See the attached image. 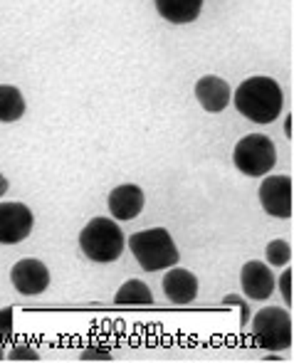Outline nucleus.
I'll return each instance as SVG.
<instances>
[{
  "label": "nucleus",
  "mask_w": 294,
  "mask_h": 363,
  "mask_svg": "<svg viewBox=\"0 0 294 363\" xmlns=\"http://www.w3.org/2000/svg\"><path fill=\"white\" fill-rule=\"evenodd\" d=\"M235 109L255 124H272L282 111V89L272 77H250L235 89Z\"/></svg>",
  "instance_id": "nucleus-1"
},
{
  "label": "nucleus",
  "mask_w": 294,
  "mask_h": 363,
  "mask_svg": "<svg viewBox=\"0 0 294 363\" xmlns=\"http://www.w3.org/2000/svg\"><path fill=\"white\" fill-rule=\"evenodd\" d=\"M129 250L136 257L138 267L146 272H158V269H168L173 264H178V247L173 242V238L168 235V230L163 228H151L134 233L129 238Z\"/></svg>",
  "instance_id": "nucleus-2"
},
{
  "label": "nucleus",
  "mask_w": 294,
  "mask_h": 363,
  "mask_svg": "<svg viewBox=\"0 0 294 363\" xmlns=\"http://www.w3.org/2000/svg\"><path fill=\"white\" fill-rule=\"evenodd\" d=\"M80 247L92 262L109 264L121 257L126 240L121 228L109 218H92L80 233Z\"/></svg>",
  "instance_id": "nucleus-3"
},
{
  "label": "nucleus",
  "mask_w": 294,
  "mask_h": 363,
  "mask_svg": "<svg viewBox=\"0 0 294 363\" xmlns=\"http://www.w3.org/2000/svg\"><path fill=\"white\" fill-rule=\"evenodd\" d=\"M233 163L240 173L250 178H262L275 168L277 163V148L272 139L265 134H250L237 141L233 151Z\"/></svg>",
  "instance_id": "nucleus-4"
},
{
  "label": "nucleus",
  "mask_w": 294,
  "mask_h": 363,
  "mask_svg": "<svg viewBox=\"0 0 294 363\" xmlns=\"http://www.w3.org/2000/svg\"><path fill=\"white\" fill-rule=\"evenodd\" d=\"M252 341L260 349L285 351L292 346V316L290 311L267 306L252 319Z\"/></svg>",
  "instance_id": "nucleus-5"
},
{
  "label": "nucleus",
  "mask_w": 294,
  "mask_h": 363,
  "mask_svg": "<svg viewBox=\"0 0 294 363\" xmlns=\"http://www.w3.org/2000/svg\"><path fill=\"white\" fill-rule=\"evenodd\" d=\"M260 206L272 218H292V178L290 176H267L260 183Z\"/></svg>",
  "instance_id": "nucleus-6"
},
{
  "label": "nucleus",
  "mask_w": 294,
  "mask_h": 363,
  "mask_svg": "<svg viewBox=\"0 0 294 363\" xmlns=\"http://www.w3.org/2000/svg\"><path fill=\"white\" fill-rule=\"evenodd\" d=\"M35 218L25 203H0V245H18L33 233Z\"/></svg>",
  "instance_id": "nucleus-7"
},
{
  "label": "nucleus",
  "mask_w": 294,
  "mask_h": 363,
  "mask_svg": "<svg viewBox=\"0 0 294 363\" xmlns=\"http://www.w3.org/2000/svg\"><path fill=\"white\" fill-rule=\"evenodd\" d=\"M10 282L25 296H38L50 287V269L40 259H20L10 269Z\"/></svg>",
  "instance_id": "nucleus-8"
},
{
  "label": "nucleus",
  "mask_w": 294,
  "mask_h": 363,
  "mask_svg": "<svg viewBox=\"0 0 294 363\" xmlns=\"http://www.w3.org/2000/svg\"><path fill=\"white\" fill-rule=\"evenodd\" d=\"M240 284H242V291H245L250 299L255 301H262V299H270L272 291L277 287V279H275V272L267 267L265 262H245L240 269Z\"/></svg>",
  "instance_id": "nucleus-9"
},
{
  "label": "nucleus",
  "mask_w": 294,
  "mask_h": 363,
  "mask_svg": "<svg viewBox=\"0 0 294 363\" xmlns=\"http://www.w3.org/2000/svg\"><path fill=\"white\" fill-rule=\"evenodd\" d=\"M195 99L200 101L205 111L210 114H218V111L228 109V101H230V86L223 77H215V74H205L195 82Z\"/></svg>",
  "instance_id": "nucleus-10"
},
{
  "label": "nucleus",
  "mask_w": 294,
  "mask_h": 363,
  "mask_svg": "<svg viewBox=\"0 0 294 363\" xmlns=\"http://www.w3.org/2000/svg\"><path fill=\"white\" fill-rule=\"evenodd\" d=\"M143 191L134 183H124L109 193V213L114 220H134L143 211Z\"/></svg>",
  "instance_id": "nucleus-11"
},
{
  "label": "nucleus",
  "mask_w": 294,
  "mask_h": 363,
  "mask_svg": "<svg viewBox=\"0 0 294 363\" xmlns=\"http://www.w3.org/2000/svg\"><path fill=\"white\" fill-rule=\"evenodd\" d=\"M163 291L173 304H190L198 296V277L173 264V269H168V274L163 277Z\"/></svg>",
  "instance_id": "nucleus-12"
},
{
  "label": "nucleus",
  "mask_w": 294,
  "mask_h": 363,
  "mask_svg": "<svg viewBox=\"0 0 294 363\" xmlns=\"http://www.w3.org/2000/svg\"><path fill=\"white\" fill-rule=\"evenodd\" d=\"M158 15L173 25L193 23L203 10V0H153Z\"/></svg>",
  "instance_id": "nucleus-13"
},
{
  "label": "nucleus",
  "mask_w": 294,
  "mask_h": 363,
  "mask_svg": "<svg viewBox=\"0 0 294 363\" xmlns=\"http://www.w3.org/2000/svg\"><path fill=\"white\" fill-rule=\"evenodd\" d=\"M23 114H25V96L20 94L18 86L0 84V121L3 124H13V121L23 119Z\"/></svg>",
  "instance_id": "nucleus-14"
},
{
  "label": "nucleus",
  "mask_w": 294,
  "mask_h": 363,
  "mask_svg": "<svg viewBox=\"0 0 294 363\" xmlns=\"http://www.w3.org/2000/svg\"><path fill=\"white\" fill-rule=\"evenodd\" d=\"M114 304L126 306V304H138V306H151L153 304V294L141 279H129L119 287Z\"/></svg>",
  "instance_id": "nucleus-15"
},
{
  "label": "nucleus",
  "mask_w": 294,
  "mask_h": 363,
  "mask_svg": "<svg viewBox=\"0 0 294 363\" xmlns=\"http://www.w3.org/2000/svg\"><path fill=\"white\" fill-rule=\"evenodd\" d=\"M265 257L272 267H287L292 262V245L287 240H272L265 247Z\"/></svg>",
  "instance_id": "nucleus-16"
},
{
  "label": "nucleus",
  "mask_w": 294,
  "mask_h": 363,
  "mask_svg": "<svg viewBox=\"0 0 294 363\" xmlns=\"http://www.w3.org/2000/svg\"><path fill=\"white\" fill-rule=\"evenodd\" d=\"M13 334V306L0 309V341H8Z\"/></svg>",
  "instance_id": "nucleus-17"
},
{
  "label": "nucleus",
  "mask_w": 294,
  "mask_h": 363,
  "mask_svg": "<svg viewBox=\"0 0 294 363\" xmlns=\"http://www.w3.org/2000/svg\"><path fill=\"white\" fill-rule=\"evenodd\" d=\"M38 359H40L38 351L30 349V346H25V344L15 346V349L10 351V361H38Z\"/></svg>",
  "instance_id": "nucleus-18"
},
{
  "label": "nucleus",
  "mask_w": 294,
  "mask_h": 363,
  "mask_svg": "<svg viewBox=\"0 0 294 363\" xmlns=\"http://www.w3.org/2000/svg\"><path fill=\"white\" fill-rule=\"evenodd\" d=\"M280 291L285 296L287 306H292V267H287L285 272L280 274Z\"/></svg>",
  "instance_id": "nucleus-19"
},
{
  "label": "nucleus",
  "mask_w": 294,
  "mask_h": 363,
  "mask_svg": "<svg viewBox=\"0 0 294 363\" xmlns=\"http://www.w3.org/2000/svg\"><path fill=\"white\" fill-rule=\"evenodd\" d=\"M223 304L228 306V304H235V306H240V311H242V316H240V324L242 326H247V301L242 299V296H237V294H228V296H223Z\"/></svg>",
  "instance_id": "nucleus-20"
},
{
  "label": "nucleus",
  "mask_w": 294,
  "mask_h": 363,
  "mask_svg": "<svg viewBox=\"0 0 294 363\" xmlns=\"http://www.w3.org/2000/svg\"><path fill=\"white\" fill-rule=\"evenodd\" d=\"M82 361H111V351L87 349L85 354H82Z\"/></svg>",
  "instance_id": "nucleus-21"
},
{
  "label": "nucleus",
  "mask_w": 294,
  "mask_h": 363,
  "mask_svg": "<svg viewBox=\"0 0 294 363\" xmlns=\"http://www.w3.org/2000/svg\"><path fill=\"white\" fill-rule=\"evenodd\" d=\"M5 191H8V178H5L3 173H0V198L5 196Z\"/></svg>",
  "instance_id": "nucleus-22"
},
{
  "label": "nucleus",
  "mask_w": 294,
  "mask_h": 363,
  "mask_svg": "<svg viewBox=\"0 0 294 363\" xmlns=\"http://www.w3.org/2000/svg\"><path fill=\"white\" fill-rule=\"evenodd\" d=\"M5 359V351H3V341H0V361Z\"/></svg>",
  "instance_id": "nucleus-23"
}]
</instances>
